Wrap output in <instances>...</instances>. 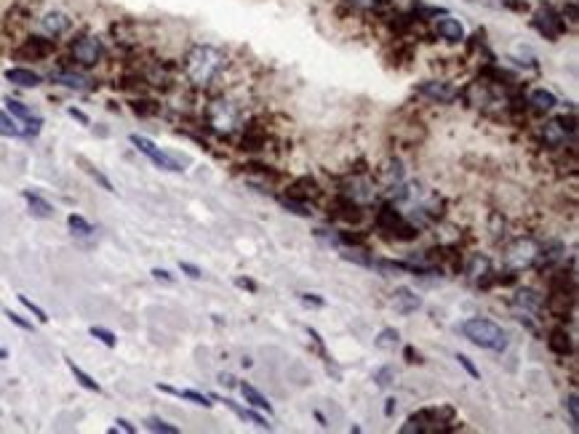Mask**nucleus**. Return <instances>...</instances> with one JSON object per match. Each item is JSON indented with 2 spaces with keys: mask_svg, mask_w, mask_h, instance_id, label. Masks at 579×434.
<instances>
[{
  "mask_svg": "<svg viewBox=\"0 0 579 434\" xmlns=\"http://www.w3.org/2000/svg\"><path fill=\"white\" fill-rule=\"evenodd\" d=\"M224 69H227V57L219 48L197 43L185 54V78L193 88H200V91L211 88L222 78Z\"/></svg>",
  "mask_w": 579,
  "mask_h": 434,
  "instance_id": "obj_1",
  "label": "nucleus"
},
{
  "mask_svg": "<svg viewBox=\"0 0 579 434\" xmlns=\"http://www.w3.org/2000/svg\"><path fill=\"white\" fill-rule=\"evenodd\" d=\"M459 331H462L467 341H473L481 349H488V352H505L508 349V333L502 331L497 322L473 317V320H464Z\"/></svg>",
  "mask_w": 579,
  "mask_h": 434,
  "instance_id": "obj_2",
  "label": "nucleus"
},
{
  "mask_svg": "<svg viewBox=\"0 0 579 434\" xmlns=\"http://www.w3.org/2000/svg\"><path fill=\"white\" fill-rule=\"evenodd\" d=\"M206 126H209L214 134L230 136V134L243 128V112H241V107L235 102H230V99H214V102L206 107Z\"/></svg>",
  "mask_w": 579,
  "mask_h": 434,
  "instance_id": "obj_3",
  "label": "nucleus"
},
{
  "mask_svg": "<svg viewBox=\"0 0 579 434\" xmlns=\"http://www.w3.org/2000/svg\"><path fill=\"white\" fill-rule=\"evenodd\" d=\"M377 227L382 229V232H390V237L398 242H408V240H414V237H419V227H414V224L408 221V216H403V213L395 206H390V203L379 206V211H377Z\"/></svg>",
  "mask_w": 579,
  "mask_h": 434,
  "instance_id": "obj_4",
  "label": "nucleus"
},
{
  "mask_svg": "<svg viewBox=\"0 0 579 434\" xmlns=\"http://www.w3.org/2000/svg\"><path fill=\"white\" fill-rule=\"evenodd\" d=\"M70 59L78 67H96L105 57V43L91 33H81L70 40Z\"/></svg>",
  "mask_w": 579,
  "mask_h": 434,
  "instance_id": "obj_5",
  "label": "nucleus"
},
{
  "mask_svg": "<svg viewBox=\"0 0 579 434\" xmlns=\"http://www.w3.org/2000/svg\"><path fill=\"white\" fill-rule=\"evenodd\" d=\"M539 245L542 242L534 240V237H515L505 251V264L512 272H523V269H532L537 259H539Z\"/></svg>",
  "mask_w": 579,
  "mask_h": 434,
  "instance_id": "obj_6",
  "label": "nucleus"
},
{
  "mask_svg": "<svg viewBox=\"0 0 579 434\" xmlns=\"http://www.w3.org/2000/svg\"><path fill=\"white\" fill-rule=\"evenodd\" d=\"M128 141L134 144V147L139 149L142 155H147L158 168H163V171H174V173H179L182 171V163L176 160L174 155H168V152H163L161 147H155V141H150L147 136H139V134H131L128 136Z\"/></svg>",
  "mask_w": 579,
  "mask_h": 434,
  "instance_id": "obj_7",
  "label": "nucleus"
},
{
  "mask_svg": "<svg viewBox=\"0 0 579 434\" xmlns=\"http://www.w3.org/2000/svg\"><path fill=\"white\" fill-rule=\"evenodd\" d=\"M534 30L542 35V37H547V40H558L561 35L566 33V22H563V16L553 8V6H539L537 8V13H534Z\"/></svg>",
  "mask_w": 579,
  "mask_h": 434,
  "instance_id": "obj_8",
  "label": "nucleus"
},
{
  "mask_svg": "<svg viewBox=\"0 0 579 434\" xmlns=\"http://www.w3.org/2000/svg\"><path fill=\"white\" fill-rule=\"evenodd\" d=\"M54 51H57V40H54V37L33 35V37L22 40V46L13 51V57H16V59H35V61H43V59H48L51 54H54Z\"/></svg>",
  "mask_w": 579,
  "mask_h": 434,
  "instance_id": "obj_9",
  "label": "nucleus"
},
{
  "mask_svg": "<svg viewBox=\"0 0 579 434\" xmlns=\"http://www.w3.org/2000/svg\"><path fill=\"white\" fill-rule=\"evenodd\" d=\"M464 274H467L478 288H483V291L494 286V266H491V259H488V256L473 253L467 266H464Z\"/></svg>",
  "mask_w": 579,
  "mask_h": 434,
  "instance_id": "obj_10",
  "label": "nucleus"
},
{
  "mask_svg": "<svg viewBox=\"0 0 579 434\" xmlns=\"http://www.w3.org/2000/svg\"><path fill=\"white\" fill-rule=\"evenodd\" d=\"M339 194L350 197V200L358 203V206H366V203H374L377 187H374L369 179H363V176H352V179H348V182L339 187Z\"/></svg>",
  "mask_w": 579,
  "mask_h": 434,
  "instance_id": "obj_11",
  "label": "nucleus"
},
{
  "mask_svg": "<svg viewBox=\"0 0 579 434\" xmlns=\"http://www.w3.org/2000/svg\"><path fill=\"white\" fill-rule=\"evenodd\" d=\"M51 83H57V86H64V88H70V91H91L93 86V78H88V75H83V72H75V69L70 67H62V69H54L51 75Z\"/></svg>",
  "mask_w": 579,
  "mask_h": 434,
  "instance_id": "obj_12",
  "label": "nucleus"
},
{
  "mask_svg": "<svg viewBox=\"0 0 579 434\" xmlns=\"http://www.w3.org/2000/svg\"><path fill=\"white\" fill-rule=\"evenodd\" d=\"M417 93H422V96H428L430 102L438 104H452L459 99V91L446 81H425L422 86H417Z\"/></svg>",
  "mask_w": 579,
  "mask_h": 434,
  "instance_id": "obj_13",
  "label": "nucleus"
},
{
  "mask_svg": "<svg viewBox=\"0 0 579 434\" xmlns=\"http://www.w3.org/2000/svg\"><path fill=\"white\" fill-rule=\"evenodd\" d=\"M38 27H40V33L46 35V37H62V35H67L70 33V27H72V19L67 16V13H62V11H48V13H43L40 19H38Z\"/></svg>",
  "mask_w": 579,
  "mask_h": 434,
  "instance_id": "obj_14",
  "label": "nucleus"
},
{
  "mask_svg": "<svg viewBox=\"0 0 579 434\" xmlns=\"http://www.w3.org/2000/svg\"><path fill=\"white\" fill-rule=\"evenodd\" d=\"M328 218H339V221H345V224H358L360 218H363V211H360L358 203H352L350 197L336 194L334 206L328 211Z\"/></svg>",
  "mask_w": 579,
  "mask_h": 434,
  "instance_id": "obj_15",
  "label": "nucleus"
},
{
  "mask_svg": "<svg viewBox=\"0 0 579 434\" xmlns=\"http://www.w3.org/2000/svg\"><path fill=\"white\" fill-rule=\"evenodd\" d=\"M547 349L558 354V357H571L574 354V341H571V333L566 331V325H556L547 333Z\"/></svg>",
  "mask_w": 579,
  "mask_h": 434,
  "instance_id": "obj_16",
  "label": "nucleus"
},
{
  "mask_svg": "<svg viewBox=\"0 0 579 434\" xmlns=\"http://www.w3.org/2000/svg\"><path fill=\"white\" fill-rule=\"evenodd\" d=\"M286 197H297V200H304V203H310V200H315V197H321V184L315 182V179H310V176H299V179H294V182L286 187Z\"/></svg>",
  "mask_w": 579,
  "mask_h": 434,
  "instance_id": "obj_17",
  "label": "nucleus"
},
{
  "mask_svg": "<svg viewBox=\"0 0 579 434\" xmlns=\"http://www.w3.org/2000/svg\"><path fill=\"white\" fill-rule=\"evenodd\" d=\"M390 304H393V309L398 312V315H411V312H417L419 307H422V298L411 291V288H395L393 291V298H390Z\"/></svg>",
  "mask_w": 579,
  "mask_h": 434,
  "instance_id": "obj_18",
  "label": "nucleus"
},
{
  "mask_svg": "<svg viewBox=\"0 0 579 434\" xmlns=\"http://www.w3.org/2000/svg\"><path fill=\"white\" fill-rule=\"evenodd\" d=\"M211 400H219V402H224V408H230L241 421H248V423H254V426H259V429H270V423H267V418L265 416H259V413H254L251 408H241L238 402L235 400H230V397H219V394H214Z\"/></svg>",
  "mask_w": 579,
  "mask_h": 434,
  "instance_id": "obj_19",
  "label": "nucleus"
},
{
  "mask_svg": "<svg viewBox=\"0 0 579 434\" xmlns=\"http://www.w3.org/2000/svg\"><path fill=\"white\" fill-rule=\"evenodd\" d=\"M6 81L19 86V88H38L43 83V75H38L35 69H27V67H11L6 69Z\"/></svg>",
  "mask_w": 579,
  "mask_h": 434,
  "instance_id": "obj_20",
  "label": "nucleus"
},
{
  "mask_svg": "<svg viewBox=\"0 0 579 434\" xmlns=\"http://www.w3.org/2000/svg\"><path fill=\"white\" fill-rule=\"evenodd\" d=\"M435 33H438L443 40H449V43H462L464 40V27L457 22V19L446 16V13H443V19L435 22Z\"/></svg>",
  "mask_w": 579,
  "mask_h": 434,
  "instance_id": "obj_21",
  "label": "nucleus"
},
{
  "mask_svg": "<svg viewBox=\"0 0 579 434\" xmlns=\"http://www.w3.org/2000/svg\"><path fill=\"white\" fill-rule=\"evenodd\" d=\"M512 304L518 309H523V312H534V315H539L544 307V298L534 291V288H521L518 293H515V298H512Z\"/></svg>",
  "mask_w": 579,
  "mask_h": 434,
  "instance_id": "obj_22",
  "label": "nucleus"
},
{
  "mask_svg": "<svg viewBox=\"0 0 579 434\" xmlns=\"http://www.w3.org/2000/svg\"><path fill=\"white\" fill-rule=\"evenodd\" d=\"M526 104H532L534 112H550V110H556V107H558V99H556V93H553V91H547V88H537V91L529 93Z\"/></svg>",
  "mask_w": 579,
  "mask_h": 434,
  "instance_id": "obj_23",
  "label": "nucleus"
},
{
  "mask_svg": "<svg viewBox=\"0 0 579 434\" xmlns=\"http://www.w3.org/2000/svg\"><path fill=\"white\" fill-rule=\"evenodd\" d=\"M158 389L166 392V394H171V397H179V400H190V402H195V405H203V408H211V405H214L211 397L200 394L195 389H176V387H168V384H158Z\"/></svg>",
  "mask_w": 579,
  "mask_h": 434,
  "instance_id": "obj_24",
  "label": "nucleus"
},
{
  "mask_svg": "<svg viewBox=\"0 0 579 434\" xmlns=\"http://www.w3.org/2000/svg\"><path fill=\"white\" fill-rule=\"evenodd\" d=\"M22 197L27 200V208L35 218H51L54 216V206L48 203L46 197H40L35 192H22Z\"/></svg>",
  "mask_w": 579,
  "mask_h": 434,
  "instance_id": "obj_25",
  "label": "nucleus"
},
{
  "mask_svg": "<svg viewBox=\"0 0 579 434\" xmlns=\"http://www.w3.org/2000/svg\"><path fill=\"white\" fill-rule=\"evenodd\" d=\"M262 147H267V131L262 126H248L243 131V139H241V149L256 152Z\"/></svg>",
  "mask_w": 579,
  "mask_h": 434,
  "instance_id": "obj_26",
  "label": "nucleus"
},
{
  "mask_svg": "<svg viewBox=\"0 0 579 434\" xmlns=\"http://www.w3.org/2000/svg\"><path fill=\"white\" fill-rule=\"evenodd\" d=\"M241 387V394L246 397V402L251 405V408H259V411H267V416H273V405H270V400H267L265 394L259 392L256 387H251V384H238Z\"/></svg>",
  "mask_w": 579,
  "mask_h": 434,
  "instance_id": "obj_27",
  "label": "nucleus"
},
{
  "mask_svg": "<svg viewBox=\"0 0 579 434\" xmlns=\"http://www.w3.org/2000/svg\"><path fill=\"white\" fill-rule=\"evenodd\" d=\"M278 203L289 213H297V216H302V218H310L315 213L313 211V203H304V200H297V197H278Z\"/></svg>",
  "mask_w": 579,
  "mask_h": 434,
  "instance_id": "obj_28",
  "label": "nucleus"
},
{
  "mask_svg": "<svg viewBox=\"0 0 579 434\" xmlns=\"http://www.w3.org/2000/svg\"><path fill=\"white\" fill-rule=\"evenodd\" d=\"M64 363H67V368H70V373L75 376V381H78V384H81L83 389H88V392H96V394L102 392V387H99V384H96V381H93V378L88 376V373H86L83 368L75 365V363H72L70 357H64Z\"/></svg>",
  "mask_w": 579,
  "mask_h": 434,
  "instance_id": "obj_29",
  "label": "nucleus"
},
{
  "mask_svg": "<svg viewBox=\"0 0 579 434\" xmlns=\"http://www.w3.org/2000/svg\"><path fill=\"white\" fill-rule=\"evenodd\" d=\"M67 227H70V232L75 237H91L93 235V227L83 216H78V213H70V216H67Z\"/></svg>",
  "mask_w": 579,
  "mask_h": 434,
  "instance_id": "obj_30",
  "label": "nucleus"
},
{
  "mask_svg": "<svg viewBox=\"0 0 579 434\" xmlns=\"http://www.w3.org/2000/svg\"><path fill=\"white\" fill-rule=\"evenodd\" d=\"M0 136H24V128L13 120L11 112H0Z\"/></svg>",
  "mask_w": 579,
  "mask_h": 434,
  "instance_id": "obj_31",
  "label": "nucleus"
},
{
  "mask_svg": "<svg viewBox=\"0 0 579 434\" xmlns=\"http://www.w3.org/2000/svg\"><path fill=\"white\" fill-rule=\"evenodd\" d=\"M374 344H377L379 349H395V346L401 344V333L395 331V328H382L379 336L374 339Z\"/></svg>",
  "mask_w": 579,
  "mask_h": 434,
  "instance_id": "obj_32",
  "label": "nucleus"
},
{
  "mask_svg": "<svg viewBox=\"0 0 579 434\" xmlns=\"http://www.w3.org/2000/svg\"><path fill=\"white\" fill-rule=\"evenodd\" d=\"M336 235H339V245H350V248H360V245L366 242V237H369V235H363V232H352V229L336 232Z\"/></svg>",
  "mask_w": 579,
  "mask_h": 434,
  "instance_id": "obj_33",
  "label": "nucleus"
},
{
  "mask_svg": "<svg viewBox=\"0 0 579 434\" xmlns=\"http://www.w3.org/2000/svg\"><path fill=\"white\" fill-rule=\"evenodd\" d=\"M147 429L150 432H161V434H176L179 432V426H174V423L163 421V418H158V416H152V418H147Z\"/></svg>",
  "mask_w": 579,
  "mask_h": 434,
  "instance_id": "obj_34",
  "label": "nucleus"
},
{
  "mask_svg": "<svg viewBox=\"0 0 579 434\" xmlns=\"http://www.w3.org/2000/svg\"><path fill=\"white\" fill-rule=\"evenodd\" d=\"M83 165H86V171H88V176H91L93 182L99 184V187H102V189H107V192H115V187H113V182H110V179H107L105 173L102 171H96V168H93L91 163H86V160H81Z\"/></svg>",
  "mask_w": 579,
  "mask_h": 434,
  "instance_id": "obj_35",
  "label": "nucleus"
},
{
  "mask_svg": "<svg viewBox=\"0 0 579 434\" xmlns=\"http://www.w3.org/2000/svg\"><path fill=\"white\" fill-rule=\"evenodd\" d=\"M488 221H491V227H488V232H491V237H494V240H499V237H505V218H502V213H499V211H491V216H488Z\"/></svg>",
  "mask_w": 579,
  "mask_h": 434,
  "instance_id": "obj_36",
  "label": "nucleus"
},
{
  "mask_svg": "<svg viewBox=\"0 0 579 434\" xmlns=\"http://www.w3.org/2000/svg\"><path fill=\"white\" fill-rule=\"evenodd\" d=\"M566 411H568V418H571V429L579 426V397L577 392H571L566 397Z\"/></svg>",
  "mask_w": 579,
  "mask_h": 434,
  "instance_id": "obj_37",
  "label": "nucleus"
},
{
  "mask_svg": "<svg viewBox=\"0 0 579 434\" xmlns=\"http://www.w3.org/2000/svg\"><path fill=\"white\" fill-rule=\"evenodd\" d=\"M88 333H91L93 339H99V341L105 344V346H110V349H113V346H117V339H115V333H113V331H105V328L93 325V328H91Z\"/></svg>",
  "mask_w": 579,
  "mask_h": 434,
  "instance_id": "obj_38",
  "label": "nucleus"
},
{
  "mask_svg": "<svg viewBox=\"0 0 579 434\" xmlns=\"http://www.w3.org/2000/svg\"><path fill=\"white\" fill-rule=\"evenodd\" d=\"M342 259H345V262H352V264H360V266H371V264H374V259H371V256H363V251H358V248L345 251L342 253Z\"/></svg>",
  "mask_w": 579,
  "mask_h": 434,
  "instance_id": "obj_39",
  "label": "nucleus"
},
{
  "mask_svg": "<svg viewBox=\"0 0 579 434\" xmlns=\"http://www.w3.org/2000/svg\"><path fill=\"white\" fill-rule=\"evenodd\" d=\"M19 304H22V307L27 309L30 315H35V320H38V322H48V315H46V312H43L40 307H38L35 301H30L27 296H19Z\"/></svg>",
  "mask_w": 579,
  "mask_h": 434,
  "instance_id": "obj_40",
  "label": "nucleus"
},
{
  "mask_svg": "<svg viewBox=\"0 0 579 434\" xmlns=\"http://www.w3.org/2000/svg\"><path fill=\"white\" fill-rule=\"evenodd\" d=\"M131 110L137 115H155L158 112V104L147 102V99H137V102H131Z\"/></svg>",
  "mask_w": 579,
  "mask_h": 434,
  "instance_id": "obj_41",
  "label": "nucleus"
},
{
  "mask_svg": "<svg viewBox=\"0 0 579 434\" xmlns=\"http://www.w3.org/2000/svg\"><path fill=\"white\" fill-rule=\"evenodd\" d=\"M393 378H395L393 368H379V370L374 373V381H377L379 387H390V384H393Z\"/></svg>",
  "mask_w": 579,
  "mask_h": 434,
  "instance_id": "obj_42",
  "label": "nucleus"
},
{
  "mask_svg": "<svg viewBox=\"0 0 579 434\" xmlns=\"http://www.w3.org/2000/svg\"><path fill=\"white\" fill-rule=\"evenodd\" d=\"M299 301L304 304V307H315V309L326 307V298H321L318 293H299Z\"/></svg>",
  "mask_w": 579,
  "mask_h": 434,
  "instance_id": "obj_43",
  "label": "nucleus"
},
{
  "mask_svg": "<svg viewBox=\"0 0 579 434\" xmlns=\"http://www.w3.org/2000/svg\"><path fill=\"white\" fill-rule=\"evenodd\" d=\"M457 363H459V365L467 370V376H470V378H481V370L473 365V360H470L467 354H457Z\"/></svg>",
  "mask_w": 579,
  "mask_h": 434,
  "instance_id": "obj_44",
  "label": "nucleus"
},
{
  "mask_svg": "<svg viewBox=\"0 0 579 434\" xmlns=\"http://www.w3.org/2000/svg\"><path fill=\"white\" fill-rule=\"evenodd\" d=\"M3 315H6V317H8V322H13L16 328H22V331H33V322L24 320V317H19V315H16V312H11V309H6Z\"/></svg>",
  "mask_w": 579,
  "mask_h": 434,
  "instance_id": "obj_45",
  "label": "nucleus"
},
{
  "mask_svg": "<svg viewBox=\"0 0 579 434\" xmlns=\"http://www.w3.org/2000/svg\"><path fill=\"white\" fill-rule=\"evenodd\" d=\"M561 16H563V22H566V19H568V24H571V27H574V24L579 22V13H577V3H574V0H571V3H566V6H563V11H561Z\"/></svg>",
  "mask_w": 579,
  "mask_h": 434,
  "instance_id": "obj_46",
  "label": "nucleus"
},
{
  "mask_svg": "<svg viewBox=\"0 0 579 434\" xmlns=\"http://www.w3.org/2000/svg\"><path fill=\"white\" fill-rule=\"evenodd\" d=\"M315 237L321 242H326V245H334V248H339V235H331L328 229H315Z\"/></svg>",
  "mask_w": 579,
  "mask_h": 434,
  "instance_id": "obj_47",
  "label": "nucleus"
},
{
  "mask_svg": "<svg viewBox=\"0 0 579 434\" xmlns=\"http://www.w3.org/2000/svg\"><path fill=\"white\" fill-rule=\"evenodd\" d=\"M179 269H182L187 277H193V280H200V277H203L200 266H195V264H190V262H179Z\"/></svg>",
  "mask_w": 579,
  "mask_h": 434,
  "instance_id": "obj_48",
  "label": "nucleus"
},
{
  "mask_svg": "<svg viewBox=\"0 0 579 434\" xmlns=\"http://www.w3.org/2000/svg\"><path fill=\"white\" fill-rule=\"evenodd\" d=\"M110 432H128V434H134V432H137V426H134V423H128L126 418H117L115 426H113Z\"/></svg>",
  "mask_w": 579,
  "mask_h": 434,
  "instance_id": "obj_49",
  "label": "nucleus"
},
{
  "mask_svg": "<svg viewBox=\"0 0 579 434\" xmlns=\"http://www.w3.org/2000/svg\"><path fill=\"white\" fill-rule=\"evenodd\" d=\"M235 286L243 288V291H248V293H256V288H259L251 277H238V280H235Z\"/></svg>",
  "mask_w": 579,
  "mask_h": 434,
  "instance_id": "obj_50",
  "label": "nucleus"
},
{
  "mask_svg": "<svg viewBox=\"0 0 579 434\" xmlns=\"http://www.w3.org/2000/svg\"><path fill=\"white\" fill-rule=\"evenodd\" d=\"M67 115H70V117H75V120H78L81 126H91V120H88V115H86V112H81V110H75V107H70V110H67Z\"/></svg>",
  "mask_w": 579,
  "mask_h": 434,
  "instance_id": "obj_51",
  "label": "nucleus"
},
{
  "mask_svg": "<svg viewBox=\"0 0 579 434\" xmlns=\"http://www.w3.org/2000/svg\"><path fill=\"white\" fill-rule=\"evenodd\" d=\"M403 357H406V363H411V365H414V363H422V354H419L414 346H406Z\"/></svg>",
  "mask_w": 579,
  "mask_h": 434,
  "instance_id": "obj_52",
  "label": "nucleus"
},
{
  "mask_svg": "<svg viewBox=\"0 0 579 434\" xmlns=\"http://www.w3.org/2000/svg\"><path fill=\"white\" fill-rule=\"evenodd\" d=\"M152 277H155V280H161V283H174V274H168L166 269H158V266L152 269Z\"/></svg>",
  "mask_w": 579,
  "mask_h": 434,
  "instance_id": "obj_53",
  "label": "nucleus"
},
{
  "mask_svg": "<svg viewBox=\"0 0 579 434\" xmlns=\"http://www.w3.org/2000/svg\"><path fill=\"white\" fill-rule=\"evenodd\" d=\"M395 408H398V400H395V397H387V400H384V416H387V418H393Z\"/></svg>",
  "mask_w": 579,
  "mask_h": 434,
  "instance_id": "obj_54",
  "label": "nucleus"
},
{
  "mask_svg": "<svg viewBox=\"0 0 579 434\" xmlns=\"http://www.w3.org/2000/svg\"><path fill=\"white\" fill-rule=\"evenodd\" d=\"M219 384L227 389H235L238 387V381H235V376H230V373H219Z\"/></svg>",
  "mask_w": 579,
  "mask_h": 434,
  "instance_id": "obj_55",
  "label": "nucleus"
},
{
  "mask_svg": "<svg viewBox=\"0 0 579 434\" xmlns=\"http://www.w3.org/2000/svg\"><path fill=\"white\" fill-rule=\"evenodd\" d=\"M313 416H315V421L321 423V426H323V429H328V418H326L323 413H321V411H315Z\"/></svg>",
  "mask_w": 579,
  "mask_h": 434,
  "instance_id": "obj_56",
  "label": "nucleus"
},
{
  "mask_svg": "<svg viewBox=\"0 0 579 434\" xmlns=\"http://www.w3.org/2000/svg\"><path fill=\"white\" fill-rule=\"evenodd\" d=\"M8 357V349H0V360H6Z\"/></svg>",
  "mask_w": 579,
  "mask_h": 434,
  "instance_id": "obj_57",
  "label": "nucleus"
}]
</instances>
